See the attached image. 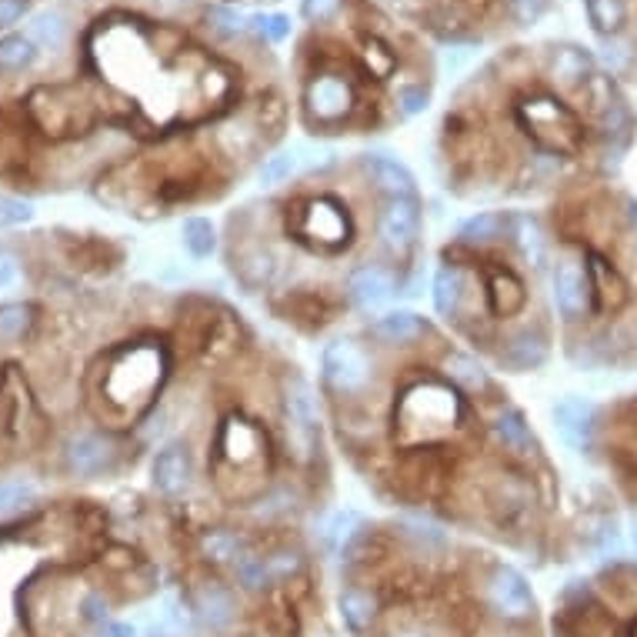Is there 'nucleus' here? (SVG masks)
<instances>
[{
	"instance_id": "nucleus-18",
	"label": "nucleus",
	"mask_w": 637,
	"mask_h": 637,
	"mask_svg": "<svg viewBox=\"0 0 637 637\" xmlns=\"http://www.w3.org/2000/svg\"><path fill=\"white\" fill-rule=\"evenodd\" d=\"M364 167L367 174L374 177V184L381 187V191H387L391 197H411L414 191V177L411 171H407L404 164L391 161V157H364Z\"/></svg>"
},
{
	"instance_id": "nucleus-23",
	"label": "nucleus",
	"mask_w": 637,
	"mask_h": 637,
	"mask_svg": "<svg viewBox=\"0 0 637 637\" xmlns=\"http://www.w3.org/2000/svg\"><path fill=\"white\" fill-rule=\"evenodd\" d=\"M494 434H497V441H501V444L507 447V451H514V454H524L527 447L534 444L531 427H527V421H524L521 411H504V414L494 421Z\"/></svg>"
},
{
	"instance_id": "nucleus-15",
	"label": "nucleus",
	"mask_w": 637,
	"mask_h": 637,
	"mask_svg": "<svg viewBox=\"0 0 637 637\" xmlns=\"http://www.w3.org/2000/svg\"><path fill=\"white\" fill-rule=\"evenodd\" d=\"M111 444L104 441V437L97 434H81L74 437L71 444H67V467L77 474V477H94L101 474L107 464H111Z\"/></svg>"
},
{
	"instance_id": "nucleus-24",
	"label": "nucleus",
	"mask_w": 637,
	"mask_h": 637,
	"mask_svg": "<svg viewBox=\"0 0 637 637\" xmlns=\"http://www.w3.org/2000/svg\"><path fill=\"white\" fill-rule=\"evenodd\" d=\"M204 557H207V561H214V564H241L244 561V541H241V537H237L234 531H211V534H207L204 537Z\"/></svg>"
},
{
	"instance_id": "nucleus-31",
	"label": "nucleus",
	"mask_w": 637,
	"mask_h": 637,
	"mask_svg": "<svg viewBox=\"0 0 637 637\" xmlns=\"http://www.w3.org/2000/svg\"><path fill=\"white\" fill-rule=\"evenodd\" d=\"M247 31H254L267 44H281L291 34V17L287 14H257L247 17Z\"/></svg>"
},
{
	"instance_id": "nucleus-13",
	"label": "nucleus",
	"mask_w": 637,
	"mask_h": 637,
	"mask_svg": "<svg viewBox=\"0 0 637 637\" xmlns=\"http://www.w3.org/2000/svg\"><path fill=\"white\" fill-rule=\"evenodd\" d=\"M347 294H351V301L357 307H381L384 301H391L394 294V277L391 271H384V267L377 264H367V267H357L351 274V281H347Z\"/></svg>"
},
{
	"instance_id": "nucleus-39",
	"label": "nucleus",
	"mask_w": 637,
	"mask_h": 637,
	"mask_svg": "<svg viewBox=\"0 0 637 637\" xmlns=\"http://www.w3.org/2000/svg\"><path fill=\"white\" fill-rule=\"evenodd\" d=\"M31 497H34L31 484H21V481H0V514L17 511V507L27 504Z\"/></svg>"
},
{
	"instance_id": "nucleus-19",
	"label": "nucleus",
	"mask_w": 637,
	"mask_h": 637,
	"mask_svg": "<svg viewBox=\"0 0 637 637\" xmlns=\"http://www.w3.org/2000/svg\"><path fill=\"white\" fill-rule=\"evenodd\" d=\"M587 24L597 37L611 41V37H621L627 24V4L624 0H584Z\"/></svg>"
},
{
	"instance_id": "nucleus-11",
	"label": "nucleus",
	"mask_w": 637,
	"mask_h": 637,
	"mask_svg": "<svg viewBox=\"0 0 637 637\" xmlns=\"http://www.w3.org/2000/svg\"><path fill=\"white\" fill-rule=\"evenodd\" d=\"M554 301L567 321H577L587 307H591V284H587V271L577 264L564 261L554 271Z\"/></svg>"
},
{
	"instance_id": "nucleus-25",
	"label": "nucleus",
	"mask_w": 637,
	"mask_h": 637,
	"mask_svg": "<svg viewBox=\"0 0 637 637\" xmlns=\"http://www.w3.org/2000/svg\"><path fill=\"white\" fill-rule=\"evenodd\" d=\"M34 307L31 304H4L0 307V344H17L31 334Z\"/></svg>"
},
{
	"instance_id": "nucleus-21",
	"label": "nucleus",
	"mask_w": 637,
	"mask_h": 637,
	"mask_svg": "<svg viewBox=\"0 0 637 637\" xmlns=\"http://www.w3.org/2000/svg\"><path fill=\"white\" fill-rule=\"evenodd\" d=\"M304 231L307 234H317L327 244H334V241H341V237H344L347 224H344V214L337 211L334 204L314 201V204H307V224H304Z\"/></svg>"
},
{
	"instance_id": "nucleus-10",
	"label": "nucleus",
	"mask_w": 637,
	"mask_h": 637,
	"mask_svg": "<svg viewBox=\"0 0 637 637\" xmlns=\"http://www.w3.org/2000/svg\"><path fill=\"white\" fill-rule=\"evenodd\" d=\"M547 74L557 87L564 91H577V87H587V81L594 77V54L587 47L577 44H561L554 47L551 64H547Z\"/></svg>"
},
{
	"instance_id": "nucleus-8",
	"label": "nucleus",
	"mask_w": 637,
	"mask_h": 637,
	"mask_svg": "<svg viewBox=\"0 0 637 637\" xmlns=\"http://www.w3.org/2000/svg\"><path fill=\"white\" fill-rule=\"evenodd\" d=\"M554 424L567 444L577 447V451H587L594 441L597 407L584 397H564V401L554 404Z\"/></svg>"
},
{
	"instance_id": "nucleus-45",
	"label": "nucleus",
	"mask_w": 637,
	"mask_h": 637,
	"mask_svg": "<svg viewBox=\"0 0 637 637\" xmlns=\"http://www.w3.org/2000/svg\"><path fill=\"white\" fill-rule=\"evenodd\" d=\"M27 7H31V0H0V31H7V27L21 21Z\"/></svg>"
},
{
	"instance_id": "nucleus-29",
	"label": "nucleus",
	"mask_w": 637,
	"mask_h": 637,
	"mask_svg": "<svg viewBox=\"0 0 637 637\" xmlns=\"http://www.w3.org/2000/svg\"><path fill=\"white\" fill-rule=\"evenodd\" d=\"M447 374L454 377L457 384L467 387V391H481V387H487V374H484V367L474 361V357H467V354H454V357H447Z\"/></svg>"
},
{
	"instance_id": "nucleus-32",
	"label": "nucleus",
	"mask_w": 637,
	"mask_h": 637,
	"mask_svg": "<svg viewBox=\"0 0 637 637\" xmlns=\"http://www.w3.org/2000/svg\"><path fill=\"white\" fill-rule=\"evenodd\" d=\"M67 37V24L61 14H41L34 21V44L47 47V51H57Z\"/></svg>"
},
{
	"instance_id": "nucleus-14",
	"label": "nucleus",
	"mask_w": 637,
	"mask_h": 637,
	"mask_svg": "<svg viewBox=\"0 0 637 637\" xmlns=\"http://www.w3.org/2000/svg\"><path fill=\"white\" fill-rule=\"evenodd\" d=\"M341 617L347 631L357 637H367L377 627V621H381V604H377V597L371 591H364V587H347V591H341Z\"/></svg>"
},
{
	"instance_id": "nucleus-40",
	"label": "nucleus",
	"mask_w": 637,
	"mask_h": 637,
	"mask_svg": "<svg viewBox=\"0 0 637 637\" xmlns=\"http://www.w3.org/2000/svg\"><path fill=\"white\" fill-rule=\"evenodd\" d=\"M294 167H297V157H294V154H277V157H271V161H267V164L261 167V181H264L267 187L284 184L287 177L294 174Z\"/></svg>"
},
{
	"instance_id": "nucleus-47",
	"label": "nucleus",
	"mask_w": 637,
	"mask_h": 637,
	"mask_svg": "<svg viewBox=\"0 0 637 637\" xmlns=\"http://www.w3.org/2000/svg\"><path fill=\"white\" fill-rule=\"evenodd\" d=\"M31 217V204L24 201H0V224H17Z\"/></svg>"
},
{
	"instance_id": "nucleus-16",
	"label": "nucleus",
	"mask_w": 637,
	"mask_h": 637,
	"mask_svg": "<svg viewBox=\"0 0 637 637\" xmlns=\"http://www.w3.org/2000/svg\"><path fill=\"white\" fill-rule=\"evenodd\" d=\"M154 484L161 487L167 497H177L191 487V457L184 447H167L154 461Z\"/></svg>"
},
{
	"instance_id": "nucleus-42",
	"label": "nucleus",
	"mask_w": 637,
	"mask_h": 637,
	"mask_svg": "<svg viewBox=\"0 0 637 637\" xmlns=\"http://www.w3.org/2000/svg\"><path fill=\"white\" fill-rule=\"evenodd\" d=\"M427 101H431V94H427V87H421V84H411L397 94V107H401V114H407V117L421 114L427 107Z\"/></svg>"
},
{
	"instance_id": "nucleus-30",
	"label": "nucleus",
	"mask_w": 637,
	"mask_h": 637,
	"mask_svg": "<svg viewBox=\"0 0 637 637\" xmlns=\"http://www.w3.org/2000/svg\"><path fill=\"white\" fill-rule=\"evenodd\" d=\"M514 231H517V247H521V254L531 264H541L544 261V237H541V227H537L534 217H517Z\"/></svg>"
},
{
	"instance_id": "nucleus-3",
	"label": "nucleus",
	"mask_w": 637,
	"mask_h": 637,
	"mask_svg": "<svg viewBox=\"0 0 637 637\" xmlns=\"http://www.w3.org/2000/svg\"><path fill=\"white\" fill-rule=\"evenodd\" d=\"M487 604L494 607V614H501L504 621H527L534 617V591L527 584V577L517 567H494L487 577Z\"/></svg>"
},
{
	"instance_id": "nucleus-6",
	"label": "nucleus",
	"mask_w": 637,
	"mask_h": 637,
	"mask_svg": "<svg viewBox=\"0 0 637 637\" xmlns=\"http://www.w3.org/2000/svg\"><path fill=\"white\" fill-rule=\"evenodd\" d=\"M324 377L337 391L354 394L371 381V361L354 341H334L324 351Z\"/></svg>"
},
{
	"instance_id": "nucleus-28",
	"label": "nucleus",
	"mask_w": 637,
	"mask_h": 637,
	"mask_svg": "<svg viewBox=\"0 0 637 637\" xmlns=\"http://www.w3.org/2000/svg\"><path fill=\"white\" fill-rule=\"evenodd\" d=\"M604 117V131H607V137H611L614 144H621V147H627L631 144V134H634V114H631V107H627L621 97H617V101L607 107V111L601 114Z\"/></svg>"
},
{
	"instance_id": "nucleus-36",
	"label": "nucleus",
	"mask_w": 637,
	"mask_h": 637,
	"mask_svg": "<svg viewBox=\"0 0 637 637\" xmlns=\"http://www.w3.org/2000/svg\"><path fill=\"white\" fill-rule=\"evenodd\" d=\"M504 7H507V17H511L517 27H534L547 14L551 0H504Z\"/></svg>"
},
{
	"instance_id": "nucleus-41",
	"label": "nucleus",
	"mask_w": 637,
	"mask_h": 637,
	"mask_svg": "<svg viewBox=\"0 0 637 637\" xmlns=\"http://www.w3.org/2000/svg\"><path fill=\"white\" fill-rule=\"evenodd\" d=\"M304 21L311 24H331L337 14H341V0H304L301 4Z\"/></svg>"
},
{
	"instance_id": "nucleus-17",
	"label": "nucleus",
	"mask_w": 637,
	"mask_h": 637,
	"mask_svg": "<svg viewBox=\"0 0 637 637\" xmlns=\"http://www.w3.org/2000/svg\"><path fill=\"white\" fill-rule=\"evenodd\" d=\"M544 361H547V341L541 331H521L517 337H511V344L501 351V364L514 374L534 371V367H541Z\"/></svg>"
},
{
	"instance_id": "nucleus-9",
	"label": "nucleus",
	"mask_w": 637,
	"mask_h": 637,
	"mask_svg": "<svg viewBox=\"0 0 637 637\" xmlns=\"http://www.w3.org/2000/svg\"><path fill=\"white\" fill-rule=\"evenodd\" d=\"M417 224H421V214H417L414 197H391L387 207L381 211V241L391 247V251H407L417 237Z\"/></svg>"
},
{
	"instance_id": "nucleus-44",
	"label": "nucleus",
	"mask_w": 637,
	"mask_h": 637,
	"mask_svg": "<svg viewBox=\"0 0 637 637\" xmlns=\"http://www.w3.org/2000/svg\"><path fill=\"white\" fill-rule=\"evenodd\" d=\"M81 617H84V621L97 624V627H104L107 624V601L97 591H91L81 601Z\"/></svg>"
},
{
	"instance_id": "nucleus-35",
	"label": "nucleus",
	"mask_w": 637,
	"mask_h": 637,
	"mask_svg": "<svg viewBox=\"0 0 637 637\" xmlns=\"http://www.w3.org/2000/svg\"><path fill=\"white\" fill-rule=\"evenodd\" d=\"M207 27H211L214 34H221V37H237L241 31H247V17L231 11V7L217 4V7L207 11Z\"/></svg>"
},
{
	"instance_id": "nucleus-26",
	"label": "nucleus",
	"mask_w": 637,
	"mask_h": 637,
	"mask_svg": "<svg viewBox=\"0 0 637 637\" xmlns=\"http://www.w3.org/2000/svg\"><path fill=\"white\" fill-rule=\"evenodd\" d=\"M457 304H461V274H457L454 267H441L434 277V307L444 317H451L457 311Z\"/></svg>"
},
{
	"instance_id": "nucleus-43",
	"label": "nucleus",
	"mask_w": 637,
	"mask_h": 637,
	"mask_svg": "<svg viewBox=\"0 0 637 637\" xmlns=\"http://www.w3.org/2000/svg\"><path fill=\"white\" fill-rule=\"evenodd\" d=\"M357 524H361V517H357L354 511H341V514H334L331 527H327V541H331V544H344V541H351Z\"/></svg>"
},
{
	"instance_id": "nucleus-27",
	"label": "nucleus",
	"mask_w": 637,
	"mask_h": 637,
	"mask_svg": "<svg viewBox=\"0 0 637 637\" xmlns=\"http://www.w3.org/2000/svg\"><path fill=\"white\" fill-rule=\"evenodd\" d=\"M184 244L194 257H211L217 247V231L207 217H191L184 221Z\"/></svg>"
},
{
	"instance_id": "nucleus-46",
	"label": "nucleus",
	"mask_w": 637,
	"mask_h": 637,
	"mask_svg": "<svg viewBox=\"0 0 637 637\" xmlns=\"http://www.w3.org/2000/svg\"><path fill=\"white\" fill-rule=\"evenodd\" d=\"M17 277H21V267H17V257L11 251H0V291H7V287L17 284Z\"/></svg>"
},
{
	"instance_id": "nucleus-5",
	"label": "nucleus",
	"mask_w": 637,
	"mask_h": 637,
	"mask_svg": "<svg viewBox=\"0 0 637 637\" xmlns=\"http://www.w3.org/2000/svg\"><path fill=\"white\" fill-rule=\"evenodd\" d=\"M304 104H307V114L317 117L321 124H337V121H344V117L351 114L354 91H351V84H347L344 77L317 74V77H311V84H307Z\"/></svg>"
},
{
	"instance_id": "nucleus-37",
	"label": "nucleus",
	"mask_w": 637,
	"mask_h": 637,
	"mask_svg": "<svg viewBox=\"0 0 637 637\" xmlns=\"http://www.w3.org/2000/svg\"><path fill=\"white\" fill-rule=\"evenodd\" d=\"M237 577H241L247 591H261V587L274 584L271 571H267V557H244V561L237 564Z\"/></svg>"
},
{
	"instance_id": "nucleus-38",
	"label": "nucleus",
	"mask_w": 637,
	"mask_h": 637,
	"mask_svg": "<svg viewBox=\"0 0 637 637\" xmlns=\"http://www.w3.org/2000/svg\"><path fill=\"white\" fill-rule=\"evenodd\" d=\"M364 61H367V67H371V74L387 77V74H394L397 54H394L384 41H367V44H364Z\"/></svg>"
},
{
	"instance_id": "nucleus-20",
	"label": "nucleus",
	"mask_w": 637,
	"mask_h": 637,
	"mask_svg": "<svg viewBox=\"0 0 637 637\" xmlns=\"http://www.w3.org/2000/svg\"><path fill=\"white\" fill-rule=\"evenodd\" d=\"M374 334L387 344H407L424 334V317L414 311H391V314L377 317Z\"/></svg>"
},
{
	"instance_id": "nucleus-48",
	"label": "nucleus",
	"mask_w": 637,
	"mask_h": 637,
	"mask_svg": "<svg viewBox=\"0 0 637 637\" xmlns=\"http://www.w3.org/2000/svg\"><path fill=\"white\" fill-rule=\"evenodd\" d=\"M101 631H104V637H137L134 624H124V621H107Z\"/></svg>"
},
{
	"instance_id": "nucleus-53",
	"label": "nucleus",
	"mask_w": 637,
	"mask_h": 637,
	"mask_svg": "<svg viewBox=\"0 0 637 637\" xmlns=\"http://www.w3.org/2000/svg\"><path fill=\"white\" fill-rule=\"evenodd\" d=\"M634 637H637V627H634Z\"/></svg>"
},
{
	"instance_id": "nucleus-49",
	"label": "nucleus",
	"mask_w": 637,
	"mask_h": 637,
	"mask_svg": "<svg viewBox=\"0 0 637 637\" xmlns=\"http://www.w3.org/2000/svg\"><path fill=\"white\" fill-rule=\"evenodd\" d=\"M631 537H634V544H637V514L631 517Z\"/></svg>"
},
{
	"instance_id": "nucleus-51",
	"label": "nucleus",
	"mask_w": 637,
	"mask_h": 637,
	"mask_svg": "<svg viewBox=\"0 0 637 637\" xmlns=\"http://www.w3.org/2000/svg\"><path fill=\"white\" fill-rule=\"evenodd\" d=\"M224 4H247V0H224Z\"/></svg>"
},
{
	"instance_id": "nucleus-4",
	"label": "nucleus",
	"mask_w": 637,
	"mask_h": 637,
	"mask_svg": "<svg viewBox=\"0 0 637 637\" xmlns=\"http://www.w3.org/2000/svg\"><path fill=\"white\" fill-rule=\"evenodd\" d=\"M611 627H614L611 614L587 591L577 601L574 594H567L561 614L554 617V631L561 637H611Z\"/></svg>"
},
{
	"instance_id": "nucleus-33",
	"label": "nucleus",
	"mask_w": 637,
	"mask_h": 637,
	"mask_svg": "<svg viewBox=\"0 0 637 637\" xmlns=\"http://www.w3.org/2000/svg\"><path fill=\"white\" fill-rule=\"evenodd\" d=\"M501 227H504L501 214H477L461 227V237L474 244H487V241H494V237H501Z\"/></svg>"
},
{
	"instance_id": "nucleus-22",
	"label": "nucleus",
	"mask_w": 637,
	"mask_h": 637,
	"mask_svg": "<svg viewBox=\"0 0 637 637\" xmlns=\"http://www.w3.org/2000/svg\"><path fill=\"white\" fill-rule=\"evenodd\" d=\"M34 61H37L34 37H24V34L0 37V74H21Z\"/></svg>"
},
{
	"instance_id": "nucleus-7",
	"label": "nucleus",
	"mask_w": 637,
	"mask_h": 637,
	"mask_svg": "<svg viewBox=\"0 0 637 637\" xmlns=\"http://www.w3.org/2000/svg\"><path fill=\"white\" fill-rule=\"evenodd\" d=\"M191 614L207 631H224V627L234 624L237 601L221 581H197L191 591Z\"/></svg>"
},
{
	"instance_id": "nucleus-2",
	"label": "nucleus",
	"mask_w": 637,
	"mask_h": 637,
	"mask_svg": "<svg viewBox=\"0 0 637 637\" xmlns=\"http://www.w3.org/2000/svg\"><path fill=\"white\" fill-rule=\"evenodd\" d=\"M27 111H31L34 124L51 137L84 134L87 127L97 121V114H94V107L87 104V97L71 84L37 87L31 94V101H27Z\"/></svg>"
},
{
	"instance_id": "nucleus-12",
	"label": "nucleus",
	"mask_w": 637,
	"mask_h": 637,
	"mask_svg": "<svg viewBox=\"0 0 637 637\" xmlns=\"http://www.w3.org/2000/svg\"><path fill=\"white\" fill-rule=\"evenodd\" d=\"M584 271H587V284H591V294L597 297V307H601V311H621V307L627 304V284H624V277L617 274L601 254L587 257Z\"/></svg>"
},
{
	"instance_id": "nucleus-52",
	"label": "nucleus",
	"mask_w": 637,
	"mask_h": 637,
	"mask_svg": "<svg viewBox=\"0 0 637 637\" xmlns=\"http://www.w3.org/2000/svg\"><path fill=\"white\" fill-rule=\"evenodd\" d=\"M151 637H161V634H151Z\"/></svg>"
},
{
	"instance_id": "nucleus-1",
	"label": "nucleus",
	"mask_w": 637,
	"mask_h": 637,
	"mask_svg": "<svg viewBox=\"0 0 637 637\" xmlns=\"http://www.w3.org/2000/svg\"><path fill=\"white\" fill-rule=\"evenodd\" d=\"M517 117L527 127V134L534 137V144L551 154H577V147L584 141L577 114L551 94H534L521 101Z\"/></svg>"
},
{
	"instance_id": "nucleus-34",
	"label": "nucleus",
	"mask_w": 637,
	"mask_h": 637,
	"mask_svg": "<svg viewBox=\"0 0 637 637\" xmlns=\"http://www.w3.org/2000/svg\"><path fill=\"white\" fill-rule=\"evenodd\" d=\"M287 411L301 427H311L314 424V397H311V387L304 381H294V387L287 391Z\"/></svg>"
},
{
	"instance_id": "nucleus-50",
	"label": "nucleus",
	"mask_w": 637,
	"mask_h": 637,
	"mask_svg": "<svg viewBox=\"0 0 637 637\" xmlns=\"http://www.w3.org/2000/svg\"><path fill=\"white\" fill-rule=\"evenodd\" d=\"M627 207H631V217L637 221V201H627Z\"/></svg>"
}]
</instances>
